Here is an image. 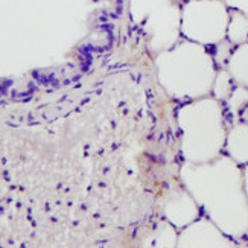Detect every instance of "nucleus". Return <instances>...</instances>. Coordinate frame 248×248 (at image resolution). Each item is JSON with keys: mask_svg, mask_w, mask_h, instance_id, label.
Returning <instances> with one entry per match:
<instances>
[]
</instances>
